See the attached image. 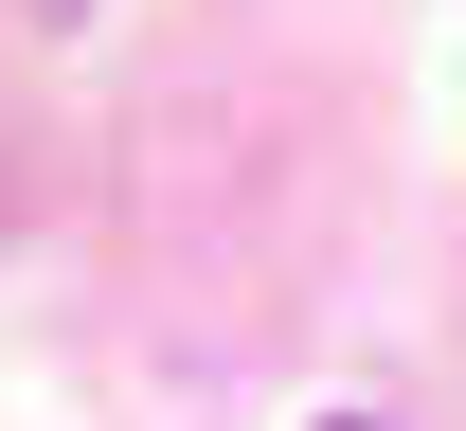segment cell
<instances>
[{
    "label": "cell",
    "instance_id": "cell-1",
    "mask_svg": "<svg viewBox=\"0 0 466 431\" xmlns=\"http://www.w3.org/2000/svg\"><path fill=\"white\" fill-rule=\"evenodd\" d=\"M36 18H90V0H36Z\"/></svg>",
    "mask_w": 466,
    "mask_h": 431
},
{
    "label": "cell",
    "instance_id": "cell-2",
    "mask_svg": "<svg viewBox=\"0 0 466 431\" xmlns=\"http://www.w3.org/2000/svg\"><path fill=\"white\" fill-rule=\"evenodd\" d=\"M323 431H377V414H323Z\"/></svg>",
    "mask_w": 466,
    "mask_h": 431
}]
</instances>
